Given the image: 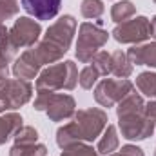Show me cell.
<instances>
[{
	"label": "cell",
	"instance_id": "obj_1",
	"mask_svg": "<svg viewBox=\"0 0 156 156\" xmlns=\"http://www.w3.org/2000/svg\"><path fill=\"white\" fill-rule=\"evenodd\" d=\"M107 113L98 107H89V109H80L75 113L73 120L56 131V145L60 149L76 144V142H94L96 138L102 136L104 129L107 127Z\"/></svg>",
	"mask_w": 156,
	"mask_h": 156
},
{
	"label": "cell",
	"instance_id": "obj_2",
	"mask_svg": "<svg viewBox=\"0 0 156 156\" xmlns=\"http://www.w3.org/2000/svg\"><path fill=\"white\" fill-rule=\"evenodd\" d=\"M76 33V20L73 15H64L60 16L56 22H53L44 38L38 44H35L33 47H29L35 55V58L38 60L40 66L45 64H55L60 58H64V55L69 51L73 37Z\"/></svg>",
	"mask_w": 156,
	"mask_h": 156
},
{
	"label": "cell",
	"instance_id": "obj_3",
	"mask_svg": "<svg viewBox=\"0 0 156 156\" xmlns=\"http://www.w3.org/2000/svg\"><path fill=\"white\" fill-rule=\"evenodd\" d=\"M116 116L120 133L129 142L147 140L154 133V122L145 115V102L136 91H131L116 105Z\"/></svg>",
	"mask_w": 156,
	"mask_h": 156
},
{
	"label": "cell",
	"instance_id": "obj_4",
	"mask_svg": "<svg viewBox=\"0 0 156 156\" xmlns=\"http://www.w3.org/2000/svg\"><path fill=\"white\" fill-rule=\"evenodd\" d=\"M78 83V67L73 60L53 64L37 76V93H56L58 89L73 91Z\"/></svg>",
	"mask_w": 156,
	"mask_h": 156
},
{
	"label": "cell",
	"instance_id": "obj_5",
	"mask_svg": "<svg viewBox=\"0 0 156 156\" xmlns=\"http://www.w3.org/2000/svg\"><path fill=\"white\" fill-rule=\"evenodd\" d=\"M109 40V33L105 29H102V26L98 24H91V22H83L78 27V40H76V55L80 64H89L94 55L100 51V47H104Z\"/></svg>",
	"mask_w": 156,
	"mask_h": 156
},
{
	"label": "cell",
	"instance_id": "obj_6",
	"mask_svg": "<svg viewBox=\"0 0 156 156\" xmlns=\"http://www.w3.org/2000/svg\"><path fill=\"white\" fill-rule=\"evenodd\" d=\"M131 91H134V85L127 78H104L94 87V100L102 107H115L118 105Z\"/></svg>",
	"mask_w": 156,
	"mask_h": 156
},
{
	"label": "cell",
	"instance_id": "obj_7",
	"mask_svg": "<svg viewBox=\"0 0 156 156\" xmlns=\"http://www.w3.org/2000/svg\"><path fill=\"white\" fill-rule=\"evenodd\" d=\"M33 96V85L29 80L22 78H4L0 80V102L5 109H20Z\"/></svg>",
	"mask_w": 156,
	"mask_h": 156
},
{
	"label": "cell",
	"instance_id": "obj_8",
	"mask_svg": "<svg viewBox=\"0 0 156 156\" xmlns=\"http://www.w3.org/2000/svg\"><path fill=\"white\" fill-rule=\"evenodd\" d=\"M111 35L120 44L138 45L151 37V20L147 16H133L123 24H116Z\"/></svg>",
	"mask_w": 156,
	"mask_h": 156
},
{
	"label": "cell",
	"instance_id": "obj_9",
	"mask_svg": "<svg viewBox=\"0 0 156 156\" xmlns=\"http://www.w3.org/2000/svg\"><path fill=\"white\" fill-rule=\"evenodd\" d=\"M9 35H11L13 44L18 49H29L35 44H38V38L42 35V26L29 16H20L15 20L13 27L9 29Z\"/></svg>",
	"mask_w": 156,
	"mask_h": 156
},
{
	"label": "cell",
	"instance_id": "obj_10",
	"mask_svg": "<svg viewBox=\"0 0 156 156\" xmlns=\"http://www.w3.org/2000/svg\"><path fill=\"white\" fill-rule=\"evenodd\" d=\"M76 113V102L71 94H60V93H51L45 115L51 122H66L71 120Z\"/></svg>",
	"mask_w": 156,
	"mask_h": 156
},
{
	"label": "cell",
	"instance_id": "obj_11",
	"mask_svg": "<svg viewBox=\"0 0 156 156\" xmlns=\"http://www.w3.org/2000/svg\"><path fill=\"white\" fill-rule=\"evenodd\" d=\"M27 15L37 20H53L62 5V0H20Z\"/></svg>",
	"mask_w": 156,
	"mask_h": 156
},
{
	"label": "cell",
	"instance_id": "obj_12",
	"mask_svg": "<svg viewBox=\"0 0 156 156\" xmlns=\"http://www.w3.org/2000/svg\"><path fill=\"white\" fill-rule=\"evenodd\" d=\"M40 69H42V66L35 58L31 49H26L18 58H15V64H13V75L16 78H22V80L37 78L40 75Z\"/></svg>",
	"mask_w": 156,
	"mask_h": 156
},
{
	"label": "cell",
	"instance_id": "obj_13",
	"mask_svg": "<svg viewBox=\"0 0 156 156\" xmlns=\"http://www.w3.org/2000/svg\"><path fill=\"white\" fill-rule=\"evenodd\" d=\"M127 56L131 64L156 67V40L151 44H144V45H133L127 51Z\"/></svg>",
	"mask_w": 156,
	"mask_h": 156
},
{
	"label": "cell",
	"instance_id": "obj_14",
	"mask_svg": "<svg viewBox=\"0 0 156 156\" xmlns=\"http://www.w3.org/2000/svg\"><path fill=\"white\" fill-rule=\"evenodd\" d=\"M22 122L24 120L18 113H5L0 116V145H4L16 134V131L24 125Z\"/></svg>",
	"mask_w": 156,
	"mask_h": 156
},
{
	"label": "cell",
	"instance_id": "obj_15",
	"mask_svg": "<svg viewBox=\"0 0 156 156\" xmlns=\"http://www.w3.org/2000/svg\"><path fill=\"white\" fill-rule=\"evenodd\" d=\"M111 75H115L116 78H129L133 75V64L127 53L120 49L111 53Z\"/></svg>",
	"mask_w": 156,
	"mask_h": 156
},
{
	"label": "cell",
	"instance_id": "obj_16",
	"mask_svg": "<svg viewBox=\"0 0 156 156\" xmlns=\"http://www.w3.org/2000/svg\"><path fill=\"white\" fill-rule=\"evenodd\" d=\"M118 145H120V138H118V129L115 125H109L107 123V127L104 129V133H102V136H100V140H98V147H96V151H98V154H111V153H115L118 149Z\"/></svg>",
	"mask_w": 156,
	"mask_h": 156
},
{
	"label": "cell",
	"instance_id": "obj_17",
	"mask_svg": "<svg viewBox=\"0 0 156 156\" xmlns=\"http://www.w3.org/2000/svg\"><path fill=\"white\" fill-rule=\"evenodd\" d=\"M136 15V5L131 0H120L111 7V20L115 24H123Z\"/></svg>",
	"mask_w": 156,
	"mask_h": 156
},
{
	"label": "cell",
	"instance_id": "obj_18",
	"mask_svg": "<svg viewBox=\"0 0 156 156\" xmlns=\"http://www.w3.org/2000/svg\"><path fill=\"white\" fill-rule=\"evenodd\" d=\"M16 53H18V47L13 44L11 35H9V29L4 24H0V55L7 62H13L16 58Z\"/></svg>",
	"mask_w": 156,
	"mask_h": 156
},
{
	"label": "cell",
	"instance_id": "obj_19",
	"mask_svg": "<svg viewBox=\"0 0 156 156\" xmlns=\"http://www.w3.org/2000/svg\"><path fill=\"white\" fill-rule=\"evenodd\" d=\"M136 87L142 94L156 98V73L153 71H144L136 76Z\"/></svg>",
	"mask_w": 156,
	"mask_h": 156
},
{
	"label": "cell",
	"instance_id": "obj_20",
	"mask_svg": "<svg viewBox=\"0 0 156 156\" xmlns=\"http://www.w3.org/2000/svg\"><path fill=\"white\" fill-rule=\"evenodd\" d=\"M9 156H47V147L44 144H27V145H20L15 144L9 149Z\"/></svg>",
	"mask_w": 156,
	"mask_h": 156
},
{
	"label": "cell",
	"instance_id": "obj_21",
	"mask_svg": "<svg viewBox=\"0 0 156 156\" xmlns=\"http://www.w3.org/2000/svg\"><path fill=\"white\" fill-rule=\"evenodd\" d=\"M60 156H100V154L93 145H89L85 142H76V144H71V145L64 147Z\"/></svg>",
	"mask_w": 156,
	"mask_h": 156
},
{
	"label": "cell",
	"instance_id": "obj_22",
	"mask_svg": "<svg viewBox=\"0 0 156 156\" xmlns=\"http://www.w3.org/2000/svg\"><path fill=\"white\" fill-rule=\"evenodd\" d=\"M104 11L105 7L102 0H82L80 4V13L83 18H100Z\"/></svg>",
	"mask_w": 156,
	"mask_h": 156
},
{
	"label": "cell",
	"instance_id": "obj_23",
	"mask_svg": "<svg viewBox=\"0 0 156 156\" xmlns=\"http://www.w3.org/2000/svg\"><path fill=\"white\" fill-rule=\"evenodd\" d=\"M91 62H93L91 66L96 67V71L100 73V76H109V75H111V53H107V51H98Z\"/></svg>",
	"mask_w": 156,
	"mask_h": 156
},
{
	"label": "cell",
	"instance_id": "obj_24",
	"mask_svg": "<svg viewBox=\"0 0 156 156\" xmlns=\"http://www.w3.org/2000/svg\"><path fill=\"white\" fill-rule=\"evenodd\" d=\"M15 138V144H20V145H27V144H37L38 142V133L35 127L31 125H22L16 134L13 136Z\"/></svg>",
	"mask_w": 156,
	"mask_h": 156
},
{
	"label": "cell",
	"instance_id": "obj_25",
	"mask_svg": "<svg viewBox=\"0 0 156 156\" xmlns=\"http://www.w3.org/2000/svg\"><path fill=\"white\" fill-rule=\"evenodd\" d=\"M98 78H100V73L96 71L94 66H85L78 75V83L82 89H93V85L96 83Z\"/></svg>",
	"mask_w": 156,
	"mask_h": 156
},
{
	"label": "cell",
	"instance_id": "obj_26",
	"mask_svg": "<svg viewBox=\"0 0 156 156\" xmlns=\"http://www.w3.org/2000/svg\"><path fill=\"white\" fill-rule=\"evenodd\" d=\"M18 11H20L18 0H0V24H4V20L16 16Z\"/></svg>",
	"mask_w": 156,
	"mask_h": 156
},
{
	"label": "cell",
	"instance_id": "obj_27",
	"mask_svg": "<svg viewBox=\"0 0 156 156\" xmlns=\"http://www.w3.org/2000/svg\"><path fill=\"white\" fill-rule=\"evenodd\" d=\"M107 156H145L144 154V151L138 147V145H123L118 153H111V154H107Z\"/></svg>",
	"mask_w": 156,
	"mask_h": 156
},
{
	"label": "cell",
	"instance_id": "obj_28",
	"mask_svg": "<svg viewBox=\"0 0 156 156\" xmlns=\"http://www.w3.org/2000/svg\"><path fill=\"white\" fill-rule=\"evenodd\" d=\"M145 115L153 122H156V98H153L149 104H145Z\"/></svg>",
	"mask_w": 156,
	"mask_h": 156
},
{
	"label": "cell",
	"instance_id": "obj_29",
	"mask_svg": "<svg viewBox=\"0 0 156 156\" xmlns=\"http://www.w3.org/2000/svg\"><path fill=\"white\" fill-rule=\"evenodd\" d=\"M7 75H9V62L0 55V80L7 78Z\"/></svg>",
	"mask_w": 156,
	"mask_h": 156
},
{
	"label": "cell",
	"instance_id": "obj_30",
	"mask_svg": "<svg viewBox=\"0 0 156 156\" xmlns=\"http://www.w3.org/2000/svg\"><path fill=\"white\" fill-rule=\"evenodd\" d=\"M151 38L156 40V15L151 18Z\"/></svg>",
	"mask_w": 156,
	"mask_h": 156
},
{
	"label": "cell",
	"instance_id": "obj_31",
	"mask_svg": "<svg viewBox=\"0 0 156 156\" xmlns=\"http://www.w3.org/2000/svg\"><path fill=\"white\" fill-rule=\"evenodd\" d=\"M4 111H5V105H4V104L0 102V113H4Z\"/></svg>",
	"mask_w": 156,
	"mask_h": 156
},
{
	"label": "cell",
	"instance_id": "obj_32",
	"mask_svg": "<svg viewBox=\"0 0 156 156\" xmlns=\"http://www.w3.org/2000/svg\"><path fill=\"white\" fill-rule=\"evenodd\" d=\"M154 129H156V122H154Z\"/></svg>",
	"mask_w": 156,
	"mask_h": 156
},
{
	"label": "cell",
	"instance_id": "obj_33",
	"mask_svg": "<svg viewBox=\"0 0 156 156\" xmlns=\"http://www.w3.org/2000/svg\"><path fill=\"white\" fill-rule=\"evenodd\" d=\"M154 156H156V149H154Z\"/></svg>",
	"mask_w": 156,
	"mask_h": 156
},
{
	"label": "cell",
	"instance_id": "obj_34",
	"mask_svg": "<svg viewBox=\"0 0 156 156\" xmlns=\"http://www.w3.org/2000/svg\"><path fill=\"white\" fill-rule=\"evenodd\" d=\"M153 2H154V4H156V0H153Z\"/></svg>",
	"mask_w": 156,
	"mask_h": 156
}]
</instances>
